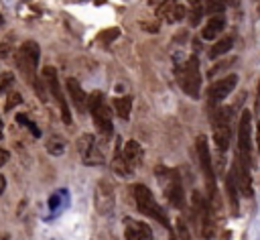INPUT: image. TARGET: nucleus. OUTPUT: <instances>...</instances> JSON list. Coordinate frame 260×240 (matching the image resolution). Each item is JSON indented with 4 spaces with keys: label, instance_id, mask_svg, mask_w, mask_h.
I'll return each instance as SVG.
<instances>
[{
    "label": "nucleus",
    "instance_id": "16",
    "mask_svg": "<svg viewBox=\"0 0 260 240\" xmlns=\"http://www.w3.org/2000/svg\"><path fill=\"white\" fill-rule=\"evenodd\" d=\"M156 14H158L160 20L173 24V22H179L181 18H185L187 8H185L183 4H179V2H162V4L158 6Z\"/></svg>",
    "mask_w": 260,
    "mask_h": 240
},
{
    "label": "nucleus",
    "instance_id": "29",
    "mask_svg": "<svg viewBox=\"0 0 260 240\" xmlns=\"http://www.w3.org/2000/svg\"><path fill=\"white\" fill-rule=\"evenodd\" d=\"M12 35H8L6 39H4V43H2V47H0V57L2 59H8V55H10V49H12Z\"/></svg>",
    "mask_w": 260,
    "mask_h": 240
},
{
    "label": "nucleus",
    "instance_id": "22",
    "mask_svg": "<svg viewBox=\"0 0 260 240\" xmlns=\"http://www.w3.org/2000/svg\"><path fill=\"white\" fill-rule=\"evenodd\" d=\"M112 106H114V112H116L122 120H128V118H130V110H132V98H130V96L114 98Z\"/></svg>",
    "mask_w": 260,
    "mask_h": 240
},
{
    "label": "nucleus",
    "instance_id": "32",
    "mask_svg": "<svg viewBox=\"0 0 260 240\" xmlns=\"http://www.w3.org/2000/svg\"><path fill=\"white\" fill-rule=\"evenodd\" d=\"M256 110H260V81H258V89H256Z\"/></svg>",
    "mask_w": 260,
    "mask_h": 240
},
{
    "label": "nucleus",
    "instance_id": "24",
    "mask_svg": "<svg viewBox=\"0 0 260 240\" xmlns=\"http://www.w3.org/2000/svg\"><path fill=\"white\" fill-rule=\"evenodd\" d=\"M14 83V73L10 71H2L0 73V94H6Z\"/></svg>",
    "mask_w": 260,
    "mask_h": 240
},
{
    "label": "nucleus",
    "instance_id": "5",
    "mask_svg": "<svg viewBox=\"0 0 260 240\" xmlns=\"http://www.w3.org/2000/svg\"><path fill=\"white\" fill-rule=\"evenodd\" d=\"M197 155H199V165H201V173L205 179V187H207V195L209 199L215 203L217 201V189H215V173H213V165H211V153H209V144L207 138L201 134L197 136Z\"/></svg>",
    "mask_w": 260,
    "mask_h": 240
},
{
    "label": "nucleus",
    "instance_id": "15",
    "mask_svg": "<svg viewBox=\"0 0 260 240\" xmlns=\"http://www.w3.org/2000/svg\"><path fill=\"white\" fill-rule=\"evenodd\" d=\"M236 163V171H238V187L242 191L244 197H252L254 189H252V167L250 163H244L240 159L234 161Z\"/></svg>",
    "mask_w": 260,
    "mask_h": 240
},
{
    "label": "nucleus",
    "instance_id": "36",
    "mask_svg": "<svg viewBox=\"0 0 260 240\" xmlns=\"http://www.w3.org/2000/svg\"><path fill=\"white\" fill-rule=\"evenodd\" d=\"M169 240H179V238H177V236H173V234H171V236H169Z\"/></svg>",
    "mask_w": 260,
    "mask_h": 240
},
{
    "label": "nucleus",
    "instance_id": "6",
    "mask_svg": "<svg viewBox=\"0 0 260 240\" xmlns=\"http://www.w3.org/2000/svg\"><path fill=\"white\" fill-rule=\"evenodd\" d=\"M232 110L225 106H217L213 110V138H215V146L217 151L225 153L230 146V138H232Z\"/></svg>",
    "mask_w": 260,
    "mask_h": 240
},
{
    "label": "nucleus",
    "instance_id": "10",
    "mask_svg": "<svg viewBox=\"0 0 260 240\" xmlns=\"http://www.w3.org/2000/svg\"><path fill=\"white\" fill-rule=\"evenodd\" d=\"M252 112L244 110L238 122V148L240 155L238 159L244 163H250V146H252Z\"/></svg>",
    "mask_w": 260,
    "mask_h": 240
},
{
    "label": "nucleus",
    "instance_id": "30",
    "mask_svg": "<svg viewBox=\"0 0 260 240\" xmlns=\"http://www.w3.org/2000/svg\"><path fill=\"white\" fill-rule=\"evenodd\" d=\"M201 12H203V8H199V6H195V8H193V12H191V24H197V22H199Z\"/></svg>",
    "mask_w": 260,
    "mask_h": 240
},
{
    "label": "nucleus",
    "instance_id": "13",
    "mask_svg": "<svg viewBox=\"0 0 260 240\" xmlns=\"http://www.w3.org/2000/svg\"><path fill=\"white\" fill-rule=\"evenodd\" d=\"M124 238L126 240H152V228L146 222H138V220L126 218V222H124Z\"/></svg>",
    "mask_w": 260,
    "mask_h": 240
},
{
    "label": "nucleus",
    "instance_id": "17",
    "mask_svg": "<svg viewBox=\"0 0 260 240\" xmlns=\"http://www.w3.org/2000/svg\"><path fill=\"white\" fill-rule=\"evenodd\" d=\"M142 155H144V151H142V146H140L136 140H128V142L124 144V148H122V159H124V163H126L130 175H132L134 169L142 163Z\"/></svg>",
    "mask_w": 260,
    "mask_h": 240
},
{
    "label": "nucleus",
    "instance_id": "18",
    "mask_svg": "<svg viewBox=\"0 0 260 240\" xmlns=\"http://www.w3.org/2000/svg\"><path fill=\"white\" fill-rule=\"evenodd\" d=\"M65 87H67V92H69V96H71L75 108H77L79 112H85V110H87V100H89V96L81 89L79 81H77L75 77H69V79L65 81Z\"/></svg>",
    "mask_w": 260,
    "mask_h": 240
},
{
    "label": "nucleus",
    "instance_id": "27",
    "mask_svg": "<svg viewBox=\"0 0 260 240\" xmlns=\"http://www.w3.org/2000/svg\"><path fill=\"white\" fill-rule=\"evenodd\" d=\"M20 102H22V96H20V94H18V92L14 89V92H10V94H8V98H6V106H4V110H8V112H10V110H12V108H14L16 104H20Z\"/></svg>",
    "mask_w": 260,
    "mask_h": 240
},
{
    "label": "nucleus",
    "instance_id": "19",
    "mask_svg": "<svg viewBox=\"0 0 260 240\" xmlns=\"http://www.w3.org/2000/svg\"><path fill=\"white\" fill-rule=\"evenodd\" d=\"M223 26H225V18H223L221 14L211 16V18L207 20V24L203 26L201 37H203L205 41H213V39H217V37H219V33L223 31Z\"/></svg>",
    "mask_w": 260,
    "mask_h": 240
},
{
    "label": "nucleus",
    "instance_id": "11",
    "mask_svg": "<svg viewBox=\"0 0 260 240\" xmlns=\"http://www.w3.org/2000/svg\"><path fill=\"white\" fill-rule=\"evenodd\" d=\"M236 83H238V75L236 73H230V75L221 77L219 81L211 83L209 89H207V102H209V106L215 110L217 104H221L232 94V89H236Z\"/></svg>",
    "mask_w": 260,
    "mask_h": 240
},
{
    "label": "nucleus",
    "instance_id": "4",
    "mask_svg": "<svg viewBox=\"0 0 260 240\" xmlns=\"http://www.w3.org/2000/svg\"><path fill=\"white\" fill-rule=\"evenodd\" d=\"M177 81L181 85V89L189 96V98H199V89H201V73H199V59L195 55H191L183 65L177 67Z\"/></svg>",
    "mask_w": 260,
    "mask_h": 240
},
{
    "label": "nucleus",
    "instance_id": "21",
    "mask_svg": "<svg viewBox=\"0 0 260 240\" xmlns=\"http://www.w3.org/2000/svg\"><path fill=\"white\" fill-rule=\"evenodd\" d=\"M234 47V37H223V39H219V41H215L211 47H209V59H217V57H221V55H225L230 49Z\"/></svg>",
    "mask_w": 260,
    "mask_h": 240
},
{
    "label": "nucleus",
    "instance_id": "37",
    "mask_svg": "<svg viewBox=\"0 0 260 240\" xmlns=\"http://www.w3.org/2000/svg\"><path fill=\"white\" fill-rule=\"evenodd\" d=\"M2 22H4V18H2V14H0V26H2Z\"/></svg>",
    "mask_w": 260,
    "mask_h": 240
},
{
    "label": "nucleus",
    "instance_id": "33",
    "mask_svg": "<svg viewBox=\"0 0 260 240\" xmlns=\"http://www.w3.org/2000/svg\"><path fill=\"white\" fill-rule=\"evenodd\" d=\"M4 189H6V179H4V175L0 173V195L4 193Z\"/></svg>",
    "mask_w": 260,
    "mask_h": 240
},
{
    "label": "nucleus",
    "instance_id": "2",
    "mask_svg": "<svg viewBox=\"0 0 260 240\" xmlns=\"http://www.w3.org/2000/svg\"><path fill=\"white\" fill-rule=\"evenodd\" d=\"M132 195H134L136 207H138V212H140L142 216L156 220V222L162 224L165 228H171V222H169V218H167V212L160 207V203H156L152 191H150L146 185H142V183L132 185Z\"/></svg>",
    "mask_w": 260,
    "mask_h": 240
},
{
    "label": "nucleus",
    "instance_id": "20",
    "mask_svg": "<svg viewBox=\"0 0 260 240\" xmlns=\"http://www.w3.org/2000/svg\"><path fill=\"white\" fill-rule=\"evenodd\" d=\"M225 187H228V195H230V203H232V212L238 214V171H236V163L232 165L230 173H228V179H225Z\"/></svg>",
    "mask_w": 260,
    "mask_h": 240
},
{
    "label": "nucleus",
    "instance_id": "23",
    "mask_svg": "<svg viewBox=\"0 0 260 240\" xmlns=\"http://www.w3.org/2000/svg\"><path fill=\"white\" fill-rule=\"evenodd\" d=\"M47 151H49V155L59 157V155L65 151V140H63L61 136H53V138H49V142H47Z\"/></svg>",
    "mask_w": 260,
    "mask_h": 240
},
{
    "label": "nucleus",
    "instance_id": "9",
    "mask_svg": "<svg viewBox=\"0 0 260 240\" xmlns=\"http://www.w3.org/2000/svg\"><path fill=\"white\" fill-rule=\"evenodd\" d=\"M191 199H193V209H195V214H197V218L201 222V234H203V238H207V240L213 238V234H215V222H213V216H211L209 201L199 191H193Z\"/></svg>",
    "mask_w": 260,
    "mask_h": 240
},
{
    "label": "nucleus",
    "instance_id": "3",
    "mask_svg": "<svg viewBox=\"0 0 260 240\" xmlns=\"http://www.w3.org/2000/svg\"><path fill=\"white\" fill-rule=\"evenodd\" d=\"M87 110L91 112V118H93V124H95V130L110 138L112 132H114V124H112V110L110 106H106L104 102V94L102 92H93L89 94V100H87Z\"/></svg>",
    "mask_w": 260,
    "mask_h": 240
},
{
    "label": "nucleus",
    "instance_id": "38",
    "mask_svg": "<svg viewBox=\"0 0 260 240\" xmlns=\"http://www.w3.org/2000/svg\"><path fill=\"white\" fill-rule=\"evenodd\" d=\"M2 240H10V238H8V236H4V238H2Z\"/></svg>",
    "mask_w": 260,
    "mask_h": 240
},
{
    "label": "nucleus",
    "instance_id": "14",
    "mask_svg": "<svg viewBox=\"0 0 260 240\" xmlns=\"http://www.w3.org/2000/svg\"><path fill=\"white\" fill-rule=\"evenodd\" d=\"M95 207L100 214H110L114 209V191L108 181H100L95 187Z\"/></svg>",
    "mask_w": 260,
    "mask_h": 240
},
{
    "label": "nucleus",
    "instance_id": "7",
    "mask_svg": "<svg viewBox=\"0 0 260 240\" xmlns=\"http://www.w3.org/2000/svg\"><path fill=\"white\" fill-rule=\"evenodd\" d=\"M43 79H45V83H47L49 94H51V96L55 98V102L59 104L63 122H65L67 126H71V124H73V118H71V110H69V106H67V100H65V96H63V89H61V83H59V73H57V69L51 67V65H47V67L43 69Z\"/></svg>",
    "mask_w": 260,
    "mask_h": 240
},
{
    "label": "nucleus",
    "instance_id": "35",
    "mask_svg": "<svg viewBox=\"0 0 260 240\" xmlns=\"http://www.w3.org/2000/svg\"><path fill=\"white\" fill-rule=\"evenodd\" d=\"M0 138H2V116H0Z\"/></svg>",
    "mask_w": 260,
    "mask_h": 240
},
{
    "label": "nucleus",
    "instance_id": "12",
    "mask_svg": "<svg viewBox=\"0 0 260 240\" xmlns=\"http://www.w3.org/2000/svg\"><path fill=\"white\" fill-rule=\"evenodd\" d=\"M77 148H79L81 161H83L85 165H102V163L106 161V157H104V153H102V148H100V144H98V140H95L93 134H83V136H79Z\"/></svg>",
    "mask_w": 260,
    "mask_h": 240
},
{
    "label": "nucleus",
    "instance_id": "26",
    "mask_svg": "<svg viewBox=\"0 0 260 240\" xmlns=\"http://www.w3.org/2000/svg\"><path fill=\"white\" fill-rule=\"evenodd\" d=\"M120 35V28H106V31H102L100 35H98V41H104V43H110V41H114L116 37Z\"/></svg>",
    "mask_w": 260,
    "mask_h": 240
},
{
    "label": "nucleus",
    "instance_id": "1",
    "mask_svg": "<svg viewBox=\"0 0 260 240\" xmlns=\"http://www.w3.org/2000/svg\"><path fill=\"white\" fill-rule=\"evenodd\" d=\"M14 57H16V69H18V73L22 75V79H24L28 85L37 87L39 81H41V79L37 77V67H39V57H41L39 45H37L35 41H24V43L16 49Z\"/></svg>",
    "mask_w": 260,
    "mask_h": 240
},
{
    "label": "nucleus",
    "instance_id": "8",
    "mask_svg": "<svg viewBox=\"0 0 260 240\" xmlns=\"http://www.w3.org/2000/svg\"><path fill=\"white\" fill-rule=\"evenodd\" d=\"M158 175L167 177L165 181V195L169 199V203L173 207H183L185 205V191H183V183H181V175L177 169H165V167H158L156 169Z\"/></svg>",
    "mask_w": 260,
    "mask_h": 240
},
{
    "label": "nucleus",
    "instance_id": "34",
    "mask_svg": "<svg viewBox=\"0 0 260 240\" xmlns=\"http://www.w3.org/2000/svg\"><path fill=\"white\" fill-rule=\"evenodd\" d=\"M256 142H258V151H260V120L256 122Z\"/></svg>",
    "mask_w": 260,
    "mask_h": 240
},
{
    "label": "nucleus",
    "instance_id": "31",
    "mask_svg": "<svg viewBox=\"0 0 260 240\" xmlns=\"http://www.w3.org/2000/svg\"><path fill=\"white\" fill-rule=\"evenodd\" d=\"M8 157H10V153H8L6 148H0V167H2V165L8 161Z\"/></svg>",
    "mask_w": 260,
    "mask_h": 240
},
{
    "label": "nucleus",
    "instance_id": "28",
    "mask_svg": "<svg viewBox=\"0 0 260 240\" xmlns=\"http://www.w3.org/2000/svg\"><path fill=\"white\" fill-rule=\"evenodd\" d=\"M177 236H179V240H193L191 232H189V228H187V224L183 220L177 222Z\"/></svg>",
    "mask_w": 260,
    "mask_h": 240
},
{
    "label": "nucleus",
    "instance_id": "25",
    "mask_svg": "<svg viewBox=\"0 0 260 240\" xmlns=\"http://www.w3.org/2000/svg\"><path fill=\"white\" fill-rule=\"evenodd\" d=\"M16 122H18V124H22V126H26V128H28V130H30V132L37 136V138L41 136V130H39V128L35 126V122H30V120H28L24 114H16Z\"/></svg>",
    "mask_w": 260,
    "mask_h": 240
}]
</instances>
